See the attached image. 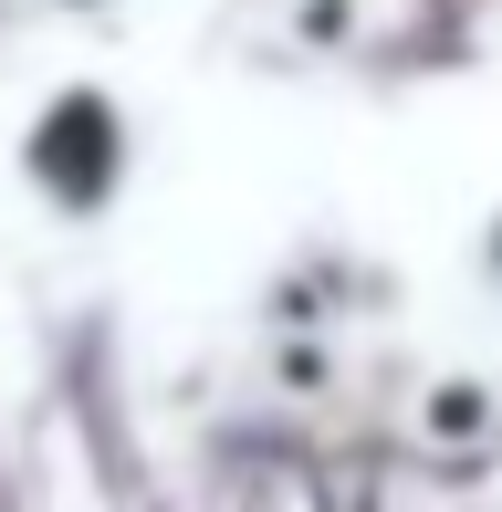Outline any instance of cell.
<instances>
[{
  "instance_id": "1",
  "label": "cell",
  "mask_w": 502,
  "mask_h": 512,
  "mask_svg": "<svg viewBox=\"0 0 502 512\" xmlns=\"http://www.w3.org/2000/svg\"><path fill=\"white\" fill-rule=\"evenodd\" d=\"M32 168L53 178L74 209H95L105 199V178H116V105H95V95H74L53 115V126L32 136Z\"/></svg>"
}]
</instances>
